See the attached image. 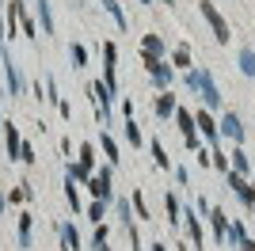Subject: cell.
Listing matches in <instances>:
<instances>
[{
    "label": "cell",
    "instance_id": "21",
    "mask_svg": "<svg viewBox=\"0 0 255 251\" xmlns=\"http://www.w3.org/2000/svg\"><path fill=\"white\" fill-rule=\"evenodd\" d=\"M187 232H191V240H194V248H202V225L194 221V209L187 213Z\"/></svg>",
    "mask_w": 255,
    "mask_h": 251
},
{
    "label": "cell",
    "instance_id": "12",
    "mask_svg": "<svg viewBox=\"0 0 255 251\" xmlns=\"http://www.w3.org/2000/svg\"><path fill=\"white\" fill-rule=\"evenodd\" d=\"M210 213V225H213V236H217V244H225L229 240V221H225V209H206Z\"/></svg>",
    "mask_w": 255,
    "mask_h": 251
},
{
    "label": "cell",
    "instance_id": "8",
    "mask_svg": "<svg viewBox=\"0 0 255 251\" xmlns=\"http://www.w3.org/2000/svg\"><path fill=\"white\" fill-rule=\"evenodd\" d=\"M229 187H233L236 194H240V202H244L248 209H255V187L248 183L244 175H240V171H229Z\"/></svg>",
    "mask_w": 255,
    "mask_h": 251
},
{
    "label": "cell",
    "instance_id": "16",
    "mask_svg": "<svg viewBox=\"0 0 255 251\" xmlns=\"http://www.w3.org/2000/svg\"><path fill=\"white\" fill-rule=\"evenodd\" d=\"M229 164H233V171H240V175H248V171H252V160H248L244 148H233V152H229Z\"/></svg>",
    "mask_w": 255,
    "mask_h": 251
},
{
    "label": "cell",
    "instance_id": "22",
    "mask_svg": "<svg viewBox=\"0 0 255 251\" xmlns=\"http://www.w3.org/2000/svg\"><path fill=\"white\" fill-rule=\"evenodd\" d=\"M240 73L255 76V50H240Z\"/></svg>",
    "mask_w": 255,
    "mask_h": 251
},
{
    "label": "cell",
    "instance_id": "3",
    "mask_svg": "<svg viewBox=\"0 0 255 251\" xmlns=\"http://www.w3.org/2000/svg\"><path fill=\"white\" fill-rule=\"evenodd\" d=\"M194 126H198V133L213 145V152H217V148H221V126L213 122V115L210 111H198V115H194Z\"/></svg>",
    "mask_w": 255,
    "mask_h": 251
},
{
    "label": "cell",
    "instance_id": "14",
    "mask_svg": "<svg viewBox=\"0 0 255 251\" xmlns=\"http://www.w3.org/2000/svg\"><path fill=\"white\" fill-rule=\"evenodd\" d=\"M4 69H8V92L11 95H23V73L15 61H4Z\"/></svg>",
    "mask_w": 255,
    "mask_h": 251
},
{
    "label": "cell",
    "instance_id": "9",
    "mask_svg": "<svg viewBox=\"0 0 255 251\" xmlns=\"http://www.w3.org/2000/svg\"><path fill=\"white\" fill-rule=\"evenodd\" d=\"M88 190H92L99 202H111V198H115V190H111V171L103 167L99 175H92V179H88Z\"/></svg>",
    "mask_w": 255,
    "mask_h": 251
},
{
    "label": "cell",
    "instance_id": "39",
    "mask_svg": "<svg viewBox=\"0 0 255 251\" xmlns=\"http://www.w3.org/2000/svg\"><path fill=\"white\" fill-rule=\"evenodd\" d=\"M141 4H152V0H141Z\"/></svg>",
    "mask_w": 255,
    "mask_h": 251
},
{
    "label": "cell",
    "instance_id": "40",
    "mask_svg": "<svg viewBox=\"0 0 255 251\" xmlns=\"http://www.w3.org/2000/svg\"><path fill=\"white\" fill-rule=\"evenodd\" d=\"M0 133H4V122H0Z\"/></svg>",
    "mask_w": 255,
    "mask_h": 251
},
{
    "label": "cell",
    "instance_id": "34",
    "mask_svg": "<svg viewBox=\"0 0 255 251\" xmlns=\"http://www.w3.org/2000/svg\"><path fill=\"white\" fill-rule=\"evenodd\" d=\"M19 160H23V164H34V148L31 145H19Z\"/></svg>",
    "mask_w": 255,
    "mask_h": 251
},
{
    "label": "cell",
    "instance_id": "11",
    "mask_svg": "<svg viewBox=\"0 0 255 251\" xmlns=\"http://www.w3.org/2000/svg\"><path fill=\"white\" fill-rule=\"evenodd\" d=\"M221 126H225V137H233L236 145H240V141H244V126H240V115H236V111H225Z\"/></svg>",
    "mask_w": 255,
    "mask_h": 251
},
{
    "label": "cell",
    "instance_id": "25",
    "mask_svg": "<svg viewBox=\"0 0 255 251\" xmlns=\"http://www.w3.org/2000/svg\"><path fill=\"white\" fill-rule=\"evenodd\" d=\"M103 8L111 11V19H115L118 27H122V31H126V15H122V8H118V0H103Z\"/></svg>",
    "mask_w": 255,
    "mask_h": 251
},
{
    "label": "cell",
    "instance_id": "30",
    "mask_svg": "<svg viewBox=\"0 0 255 251\" xmlns=\"http://www.w3.org/2000/svg\"><path fill=\"white\" fill-rule=\"evenodd\" d=\"M103 152H107V160H111V164H118V160H122V156H118V145H115L107 133H103Z\"/></svg>",
    "mask_w": 255,
    "mask_h": 251
},
{
    "label": "cell",
    "instance_id": "38",
    "mask_svg": "<svg viewBox=\"0 0 255 251\" xmlns=\"http://www.w3.org/2000/svg\"><path fill=\"white\" fill-rule=\"evenodd\" d=\"M96 251H111V248H107V244H103V248H96Z\"/></svg>",
    "mask_w": 255,
    "mask_h": 251
},
{
    "label": "cell",
    "instance_id": "7",
    "mask_svg": "<svg viewBox=\"0 0 255 251\" xmlns=\"http://www.w3.org/2000/svg\"><path fill=\"white\" fill-rule=\"evenodd\" d=\"M141 61H145V69H149L152 84H156L160 92H164V88H168V84H171V69H168V65H164V61H160V57H149V53H145Z\"/></svg>",
    "mask_w": 255,
    "mask_h": 251
},
{
    "label": "cell",
    "instance_id": "5",
    "mask_svg": "<svg viewBox=\"0 0 255 251\" xmlns=\"http://www.w3.org/2000/svg\"><path fill=\"white\" fill-rule=\"evenodd\" d=\"M92 164H96V148L84 141V145H80V160L69 167V179H76V183H80V179H92Z\"/></svg>",
    "mask_w": 255,
    "mask_h": 251
},
{
    "label": "cell",
    "instance_id": "33",
    "mask_svg": "<svg viewBox=\"0 0 255 251\" xmlns=\"http://www.w3.org/2000/svg\"><path fill=\"white\" fill-rule=\"evenodd\" d=\"M103 213H107V202H92V206H88V217H92V221H103Z\"/></svg>",
    "mask_w": 255,
    "mask_h": 251
},
{
    "label": "cell",
    "instance_id": "31",
    "mask_svg": "<svg viewBox=\"0 0 255 251\" xmlns=\"http://www.w3.org/2000/svg\"><path fill=\"white\" fill-rule=\"evenodd\" d=\"M38 11H42V31L50 34V31H53V15H50V4H46V0H38Z\"/></svg>",
    "mask_w": 255,
    "mask_h": 251
},
{
    "label": "cell",
    "instance_id": "37",
    "mask_svg": "<svg viewBox=\"0 0 255 251\" xmlns=\"http://www.w3.org/2000/svg\"><path fill=\"white\" fill-rule=\"evenodd\" d=\"M152 251H164V240H160V244H152Z\"/></svg>",
    "mask_w": 255,
    "mask_h": 251
},
{
    "label": "cell",
    "instance_id": "27",
    "mask_svg": "<svg viewBox=\"0 0 255 251\" xmlns=\"http://www.w3.org/2000/svg\"><path fill=\"white\" fill-rule=\"evenodd\" d=\"M65 198H69V206H73V213L80 209V194H76V179H69L65 183Z\"/></svg>",
    "mask_w": 255,
    "mask_h": 251
},
{
    "label": "cell",
    "instance_id": "6",
    "mask_svg": "<svg viewBox=\"0 0 255 251\" xmlns=\"http://www.w3.org/2000/svg\"><path fill=\"white\" fill-rule=\"evenodd\" d=\"M175 122H179V133H183V141H187V148H194L198 152V129H194V115L191 111H175Z\"/></svg>",
    "mask_w": 255,
    "mask_h": 251
},
{
    "label": "cell",
    "instance_id": "26",
    "mask_svg": "<svg viewBox=\"0 0 255 251\" xmlns=\"http://www.w3.org/2000/svg\"><path fill=\"white\" fill-rule=\"evenodd\" d=\"M164 209H168V221H171V225H179V198H175V194L164 198Z\"/></svg>",
    "mask_w": 255,
    "mask_h": 251
},
{
    "label": "cell",
    "instance_id": "2",
    "mask_svg": "<svg viewBox=\"0 0 255 251\" xmlns=\"http://www.w3.org/2000/svg\"><path fill=\"white\" fill-rule=\"evenodd\" d=\"M198 11H202L206 19H210V27H213V38H217V42H229V38H233L229 23L221 19V11L213 8V0H198Z\"/></svg>",
    "mask_w": 255,
    "mask_h": 251
},
{
    "label": "cell",
    "instance_id": "17",
    "mask_svg": "<svg viewBox=\"0 0 255 251\" xmlns=\"http://www.w3.org/2000/svg\"><path fill=\"white\" fill-rule=\"evenodd\" d=\"M31 229H34V217L31 213H19V248L23 251L31 248Z\"/></svg>",
    "mask_w": 255,
    "mask_h": 251
},
{
    "label": "cell",
    "instance_id": "4",
    "mask_svg": "<svg viewBox=\"0 0 255 251\" xmlns=\"http://www.w3.org/2000/svg\"><path fill=\"white\" fill-rule=\"evenodd\" d=\"M88 92H92V103H96V115H99V122H111V88H107L103 80H96L92 84V88H88Z\"/></svg>",
    "mask_w": 255,
    "mask_h": 251
},
{
    "label": "cell",
    "instance_id": "32",
    "mask_svg": "<svg viewBox=\"0 0 255 251\" xmlns=\"http://www.w3.org/2000/svg\"><path fill=\"white\" fill-rule=\"evenodd\" d=\"M69 57L76 61V69H84V65H88V50H84V46H73V50H69Z\"/></svg>",
    "mask_w": 255,
    "mask_h": 251
},
{
    "label": "cell",
    "instance_id": "24",
    "mask_svg": "<svg viewBox=\"0 0 255 251\" xmlns=\"http://www.w3.org/2000/svg\"><path fill=\"white\" fill-rule=\"evenodd\" d=\"M152 160H156V167H164V171H168V167H171V160H168V152H164V145H160V141H152Z\"/></svg>",
    "mask_w": 255,
    "mask_h": 251
},
{
    "label": "cell",
    "instance_id": "23",
    "mask_svg": "<svg viewBox=\"0 0 255 251\" xmlns=\"http://www.w3.org/2000/svg\"><path fill=\"white\" fill-rule=\"evenodd\" d=\"M31 194H34V190H31V183H19V187H15V190L8 194V202H11V206H19V202H27Z\"/></svg>",
    "mask_w": 255,
    "mask_h": 251
},
{
    "label": "cell",
    "instance_id": "10",
    "mask_svg": "<svg viewBox=\"0 0 255 251\" xmlns=\"http://www.w3.org/2000/svg\"><path fill=\"white\" fill-rule=\"evenodd\" d=\"M103 57H107V65H103V84L115 92L118 88V76H115V57H118V46L115 42H103Z\"/></svg>",
    "mask_w": 255,
    "mask_h": 251
},
{
    "label": "cell",
    "instance_id": "1",
    "mask_svg": "<svg viewBox=\"0 0 255 251\" xmlns=\"http://www.w3.org/2000/svg\"><path fill=\"white\" fill-rule=\"evenodd\" d=\"M187 88H191L194 95H202V103L210 107V111H217V107L225 103V95H221V88L213 84L210 69H191V73H187Z\"/></svg>",
    "mask_w": 255,
    "mask_h": 251
},
{
    "label": "cell",
    "instance_id": "18",
    "mask_svg": "<svg viewBox=\"0 0 255 251\" xmlns=\"http://www.w3.org/2000/svg\"><path fill=\"white\" fill-rule=\"evenodd\" d=\"M4 141H8V156L11 160H19V129H15V126H4Z\"/></svg>",
    "mask_w": 255,
    "mask_h": 251
},
{
    "label": "cell",
    "instance_id": "20",
    "mask_svg": "<svg viewBox=\"0 0 255 251\" xmlns=\"http://www.w3.org/2000/svg\"><path fill=\"white\" fill-rule=\"evenodd\" d=\"M171 65L191 73V46H175V53H171Z\"/></svg>",
    "mask_w": 255,
    "mask_h": 251
},
{
    "label": "cell",
    "instance_id": "13",
    "mask_svg": "<svg viewBox=\"0 0 255 251\" xmlns=\"http://www.w3.org/2000/svg\"><path fill=\"white\" fill-rule=\"evenodd\" d=\"M152 111H156L160 118H168V115H175V95H171L168 88H164V92L156 95V103H152Z\"/></svg>",
    "mask_w": 255,
    "mask_h": 251
},
{
    "label": "cell",
    "instance_id": "35",
    "mask_svg": "<svg viewBox=\"0 0 255 251\" xmlns=\"http://www.w3.org/2000/svg\"><path fill=\"white\" fill-rule=\"evenodd\" d=\"M240 248H244V251H255V240H244Z\"/></svg>",
    "mask_w": 255,
    "mask_h": 251
},
{
    "label": "cell",
    "instance_id": "15",
    "mask_svg": "<svg viewBox=\"0 0 255 251\" xmlns=\"http://www.w3.org/2000/svg\"><path fill=\"white\" fill-rule=\"evenodd\" d=\"M57 236H61L65 251H80V236H76V229H73V225H57Z\"/></svg>",
    "mask_w": 255,
    "mask_h": 251
},
{
    "label": "cell",
    "instance_id": "19",
    "mask_svg": "<svg viewBox=\"0 0 255 251\" xmlns=\"http://www.w3.org/2000/svg\"><path fill=\"white\" fill-rule=\"evenodd\" d=\"M141 46H145V53H149V57H164V38H160V34H145V42H141Z\"/></svg>",
    "mask_w": 255,
    "mask_h": 251
},
{
    "label": "cell",
    "instance_id": "36",
    "mask_svg": "<svg viewBox=\"0 0 255 251\" xmlns=\"http://www.w3.org/2000/svg\"><path fill=\"white\" fill-rule=\"evenodd\" d=\"M4 209H8V198H4V194H0V213H4Z\"/></svg>",
    "mask_w": 255,
    "mask_h": 251
},
{
    "label": "cell",
    "instance_id": "29",
    "mask_svg": "<svg viewBox=\"0 0 255 251\" xmlns=\"http://www.w3.org/2000/svg\"><path fill=\"white\" fill-rule=\"evenodd\" d=\"M133 209H137V217H141V221H152V217H149V206H145V194H141V190H133Z\"/></svg>",
    "mask_w": 255,
    "mask_h": 251
},
{
    "label": "cell",
    "instance_id": "28",
    "mask_svg": "<svg viewBox=\"0 0 255 251\" xmlns=\"http://www.w3.org/2000/svg\"><path fill=\"white\" fill-rule=\"evenodd\" d=\"M126 141H129L133 148L141 145V129H137V122H133V118H126Z\"/></svg>",
    "mask_w": 255,
    "mask_h": 251
}]
</instances>
